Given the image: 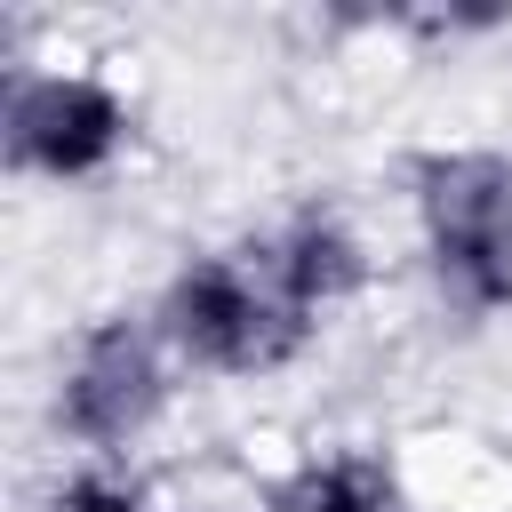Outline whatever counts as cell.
<instances>
[{
  "label": "cell",
  "mask_w": 512,
  "mask_h": 512,
  "mask_svg": "<svg viewBox=\"0 0 512 512\" xmlns=\"http://www.w3.org/2000/svg\"><path fill=\"white\" fill-rule=\"evenodd\" d=\"M40 512H152V488L136 472H120L112 456H88L40 496Z\"/></svg>",
  "instance_id": "cell-7"
},
{
  "label": "cell",
  "mask_w": 512,
  "mask_h": 512,
  "mask_svg": "<svg viewBox=\"0 0 512 512\" xmlns=\"http://www.w3.org/2000/svg\"><path fill=\"white\" fill-rule=\"evenodd\" d=\"M256 256H264V272L280 280V296H288L304 320H320V312L352 304V296L368 288V272H376V256H368L360 224H352L344 208H328V200L288 208V216L256 240Z\"/></svg>",
  "instance_id": "cell-5"
},
{
  "label": "cell",
  "mask_w": 512,
  "mask_h": 512,
  "mask_svg": "<svg viewBox=\"0 0 512 512\" xmlns=\"http://www.w3.org/2000/svg\"><path fill=\"white\" fill-rule=\"evenodd\" d=\"M0 144L16 176L88 184L128 152V96L104 72H16L0 104Z\"/></svg>",
  "instance_id": "cell-4"
},
{
  "label": "cell",
  "mask_w": 512,
  "mask_h": 512,
  "mask_svg": "<svg viewBox=\"0 0 512 512\" xmlns=\"http://www.w3.org/2000/svg\"><path fill=\"white\" fill-rule=\"evenodd\" d=\"M152 328L200 376H272L312 344V320L280 296V280L264 272L256 248L184 256L152 304Z\"/></svg>",
  "instance_id": "cell-2"
},
{
  "label": "cell",
  "mask_w": 512,
  "mask_h": 512,
  "mask_svg": "<svg viewBox=\"0 0 512 512\" xmlns=\"http://www.w3.org/2000/svg\"><path fill=\"white\" fill-rule=\"evenodd\" d=\"M264 512H408L400 480L384 456L336 448V456H304L264 488Z\"/></svg>",
  "instance_id": "cell-6"
},
{
  "label": "cell",
  "mask_w": 512,
  "mask_h": 512,
  "mask_svg": "<svg viewBox=\"0 0 512 512\" xmlns=\"http://www.w3.org/2000/svg\"><path fill=\"white\" fill-rule=\"evenodd\" d=\"M408 208L424 232V264L464 320L512 312V152L496 144H432L408 160Z\"/></svg>",
  "instance_id": "cell-1"
},
{
  "label": "cell",
  "mask_w": 512,
  "mask_h": 512,
  "mask_svg": "<svg viewBox=\"0 0 512 512\" xmlns=\"http://www.w3.org/2000/svg\"><path fill=\"white\" fill-rule=\"evenodd\" d=\"M168 360L176 352L152 320H128V312L88 320L56 368V432L88 456L136 448L168 408Z\"/></svg>",
  "instance_id": "cell-3"
}]
</instances>
